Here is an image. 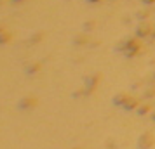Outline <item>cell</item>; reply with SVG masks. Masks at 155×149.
I'll use <instances>...</instances> for the list:
<instances>
[{
	"instance_id": "cell-1",
	"label": "cell",
	"mask_w": 155,
	"mask_h": 149,
	"mask_svg": "<svg viewBox=\"0 0 155 149\" xmlns=\"http://www.w3.org/2000/svg\"><path fill=\"white\" fill-rule=\"evenodd\" d=\"M150 24H147V23H143V24H141L140 28H138V35L140 36H145V35H148V33H150Z\"/></svg>"
},
{
	"instance_id": "cell-2",
	"label": "cell",
	"mask_w": 155,
	"mask_h": 149,
	"mask_svg": "<svg viewBox=\"0 0 155 149\" xmlns=\"http://www.w3.org/2000/svg\"><path fill=\"white\" fill-rule=\"evenodd\" d=\"M141 2H143V4H147V5H150V4H153L155 0H141Z\"/></svg>"
},
{
	"instance_id": "cell-3",
	"label": "cell",
	"mask_w": 155,
	"mask_h": 149,
	"mask_svg": "<svg viewBox=\"0 0 155 149\" xmlns=\"http://www.w3.org/2000/svg\"><path fill=\"white\" fill-rule=\"evenodd\" d=\"M153 35H155V28H153Z\"/></svg>"
},
{
	"instance_id": "cell-4",
	"label": "cell",
	"mask_w": 155,
	"mask_h": 149,
	"mask_svg": "<svg viewBox=\"0 0 155 149\" xmlns=\"http://www.w3.org/2000/svg\"><path fill=\"white\" fill-rule=\"evenodd\" d=\"M92 2H96V0H92Z\"/></svg>"
}]
</instances>
